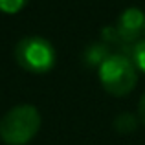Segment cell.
Segmentation results:
<instances>
[{
  "label": "cell",
  "instance_id": "2",
  "mask_svg": "<svg viewBox=\"0 0 145 145\" xmlns=\"http://www.w3.org/2000/svg\"><path fill=\"white\" fill-rule=\"evenodd\" d=\"M103 88L112 96H127L138 83V68L132 57L123 53H112L97 68Z\"/></svg>",
  "mask_w": 145,
  "mask_h": 145
},
{
  "label": "cell",
  "instance_id": "5",
  "mask_svg": "<svg viewBox=\"0 0 145 145\" xmlns=\"http://www.w3.org/2000/svg\"><path fill=\"white\" fill-rule=\"evenodd\" d=\"M112 55V52H110V46H106L105 42H94L90 44L88 48L85 50V55H83V59H85V64L86 66H101V63L106 59V57Z\"/></svg>",
  "mask_w": 145,
  "mask_h": 145
},
{
  "label": "cell",
  "instance_id": "3",
  "mask_svg": "<svg viewBox=\"0 0 145 145\" xmlns=\"http://www.w3.org/2000/svg\"><path fill=\"white\" fill-rule=\"evenodd\" d=\"M55 48L42 37H24L15 46V59L29 74H46L55 66Z\"/></svg>",
  "mask_w": 145,
  "mask_h": 145
},
{
  "label": "cell",
  "instance_id": "6",
  "mask_svg": "<svg viewBox=\"0 0 145 145\" xmlns=\"http://www.w3.org/2000/svg\"><path fill=\"white\" fill-rule=\"evenodd\" d=\"M136 125H138V121H136V118L132 116V114H120V116L116 118V121H114L116 131L121 132V134H129V132H132L136 129Z\"/></svg>",
  "mask_w": 145,
  "mask_h": 145
},
{
  "label": "cell",
  "instance_id": "9",
  "mask_svg": "<svg viewBox=\"0 0 145 145\" xmlns=\"http://www.w3.org/2000/svg\"><path fill=\"white\" fill-rule=\"evenodd\" d=\"M138 112H140V118H142V121L145 123V94L142 96V99H140V106H138Z\"/></svg>",
  "mask_w": 145,
  "mask_h": 145
},
{
  "label": "cell",
  "instance_id": "8",
  "mask_svg": "<svg viewBox=\"0 0 145 145\" xmlns=\"http://www.w3.org/2000/svg\"><path fill=\"white\" fill-rule=\"evenodd\" d=\"M132 61H134L136 68L145 74V39H142L138 44H134V50H132Z\"/></svg>",
  "mask_w": 145,
  "mask_h": 145
},
{
  "label": "cell",
  "instance_id": "7",
  "mask_svg": "<svg viewBox=\"0 0 145 145\" xmlns=\"http://www.w3.org/2000/svg\"><path fill=\"white\" fill-rule=\"evenodd\" d=\"M29 4V0H0V11L7 15L18 13L20 9H24Z\"/></svg>",
  "mask_w": 145,
  "mask_h": 145
},
{
  "label": "cell",
  "instance_id": "1",
  "mask_svg": "<svg viewBox=\"0 0 145 145\" xmlns=\"http://www.w3.org/2000/svg\"><path fill=\"white\" fill-rule=\"evenodd\" d=\"M40 129V114L33 105H17L0 120V140L6 145H26Z\"/></svg>",
  "mask_w": 145,
  "mask_h": 145
},
{
  "label": "cell",
  "instance_id": "4",
  "mask_svg": "<svg viewBox=\"0 0 145 145\" xmlns=\"http://www.w3.org/2000/svg\"><path fill=\"white\" fill-rule=\"evenodd\" d=\"M114 28L125 46H134L145 39V13L140 7H127L120 15Z\"/></svg>",
  "mask_w": 145,
  "mask_h": 145
}]
</instances>
